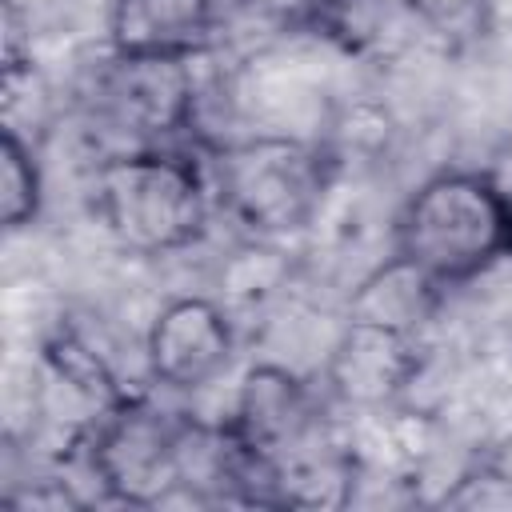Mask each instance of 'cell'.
<instances>
[{"mask_svg": "<svg viewBox=\"0 0 512 512\" xmlns=\"http://www.w3.org/2000/svg\"><path fill=\"white\" fill-rule=\"evenodd\" d=\"M508 196H512V192H508ZM508 260H512V240H508Z\"/></svg>", "mask_w": 512, "mask_h": 512, "instance_id": "obj_18", "label": "cell"}, {"mask_svg": "<svg viewBox=\"0 0 512 512\" xmlns=\"http://www.w3.org/2000/svg\"><path fill=\"white\" fill-rule=\"evenodd\" d=\"M32 68V24L16 0L0 4V76H20Z\"/></svg>", "mask_w": 512, "mask_h": 512, "instance_id": "obj_15", "label": "cell"}, {"mask_svg": "<svg viewBox=\"0 0 512 512\" xmlns=\"http://www.w3.org/2000/svg\"><path fill=\"white\" fill-rule=\"evenodd\" d=\"M92 112L108 128L148 148L196 128V68L192 56H132L112 52L92 80Z\"/></svg>", "mask_w": 512, "mask_h": 512, "instance_id": "obj_5", "label": "cell"}, {"mask_svg": "<svg viewBox=\"0 0 512 512\" xmlns=\"http://www.w3.org/2000/svg\"><path fill=\"white\" fill-rule=\"evenodd\" d=\"M96 212L116 244L140 256L180 252L204 236L208 184L184 152L148 144L112 152L96 168Z\"/></svg>", "mask_w": 512, "mask_h": 512, "instance_id": "obj_2", "label": "cell"}, {"mask_svg": "<svg viewBox=\"0 0 512 512\" xmlns=\"http://www.w3.org/2000/svg\"><path fill=\"white\" fill-rule=\"evenodd\" d=\"M316 400L300 376H292L280 364H256L248 368L228 428L264 460L280 464L304 448H312L316 436Z\"/></svg>", "mask_w": 512, "mask_h": 512, "instance_id": "obj_7", "label": "cell"}, {"mask_svg": "<svg viewBox=\"0 0 512 512\" xmlns=\"http://www.w3.org/2000/svg\"><path fill=\"white\" fill-rule=\"evenodd\" d=\"M444 284H436L424 268H416L412 260H404L400 252H392L384 264H376L348 296V320H364V324H380V328H396L416 336L440 308L444 300Z\"/></svg>", "mask_w": 512, "mask_h": 512, "instance_id": "obj_10", "label": "cell"}, {"mask_svg": "<svg viewBox=\"0 0 512 512\" xmlns=\"http://www.w3.org/2000/svg\"><path fill=\"white\" fill-rule=\"evenodd\" d=\"M44 364H48V372L60 384H68L76 396H84L96 408H112L124 396H132L124 388L112 356L104 352V344L92 340L76 320H60L48 332V340H44Z\"/></svg>", "mask_w": 512, "mask_h": 512, "instance_id": "obj_11", "label": "cell"}, {"mask_svg": "<svg viewBox=\"0 0 512 512\" xmlns=\"http://www.w3.org/2000/svg\"><path fill=\"white\" fill-rule=\"evenodd\" d=\"M416 368H420L416 336L364 320H344L328 352V388L344 404L380 408L412 384Z\"/></svg>", "mask_w": 512, "mask_h": 512, "instance_id": "obj_8", "label": "cell"}, {"mask_svg": "<svg viewBox=\"0 0 512 512\" xmlns=\"http://www.w3.org/2000/svg\"><path fill=\"white\" fill-rule=\"evenodd\" d=\"M4 504L8 508H20V512H28V508L56 512V508H80L84 500L72 492L68 480H24L20 488H8L4 492Z\"/></svg>", "mask_w": 512, "mask_h": 512, "instance_id": "obj_16", "label": "cell"}, {"mask_svg": "<svg viewBox=\"0 0 512 512\" xmlns=\"http://www.w3.org/2000/svg\"><path fill=\"white\" fill-rule=\"evenodd\" d=\"M488 464H492V468H496V472H500V476L512 484V432L496 440V448L488 452Z\"/></svg>", "mask_w": 512, "mask_h": 512, "instance_id": "obj_17", "label": "cell"}, {"mask_svg": "<svg viewBox=\"0 0 512 512\" xmlns=\"http://www.w3.org/2000/svg\"><path fill=\"white\" fill-rule=\"evenodd\" d=\"M80 448L112 504L152 508L180 492V416L160 412L140 392L100 408Z\"/></svg>", "mask_w": 512, "mask_h": 512, "instance_id": "obj_4", "label": "cell"}, {"mask_svg": "<svg viewBox=\"0 0 512 512\" xmlns=\"http://www.w3.org/2000/svg\"><path fill=\"white\" fill-rule=\"evenodd\" d=\"M236 352V328L224 304L208 296L168 300L144 336V360L152 380L176 392H196L212 384Z\"/></svg>", "mask_w": 512, "mask_h": 512, "instance_id": "obj_6", "label": "cell"}, {"mask_svg": "<svg viewBox=\"0 0 512 512\" xmlns=\"http://www.w3.org/2000/svg\"><path fill=\"white\" fill-rule=\"evenodd\" d=\"M428 32H436L448 44H468L484 36L492 0H400Z\"/></svg>", "mask_w": 512, "mask_h": 512, "instance_id": "obj_13", "label": "cell"}, {"mask_svg": "<svg viewBox=\"0 0 512 512\" xmlns=\"http://www.w3.org/2000/svg\"><path fill=\"white\" fill-rule=\"evenodd\" d=\"M108 44L132 56H204L208 0H112L108 4Z\"/></svg>", "mask_w": 512, "mask_h": 512, "instance_id": "obj_9", "label": "cell"}, {"mask_svg": "<svg viewBox=\"0 0 512 512\" xmlns=\"http://www.w3.org/2000/svg\"><path fill=\"white\" fill-rule=\"evenodd\" d=\"M216 196L252 236H292L312 224L332 184V156L300 136H244L212 148Z\"/></svg>", "mask_w": 512, "mask_h": 512, "instance_id": "obj_3", "label": "cell"}, {"mask_svg": "<svg viewBox=\"0 0 512 512\" xmlns=\"http://www.w3.org/2000/svg\"><path fill=\"white\" fill-rule=\"evenodd\" d=\"M444 508H464V512H484V508H512V484L484 460L480 468H468L444 496Z\"/></svg>", "mask_w": 512, "mask_h": 512, "instance_id": "obj_14", "label": "cell"}, {"mask_svg": "<svg viewBox=\"0 0 512 512\" xmlns=\"http://www.w3.org/2000/svg\"><path fill=\"white\" fill-rule=\"evenodd\" d=\"M512 240V196L488 172L444 168L428 176L396 220V252L436 284L456 288L500 260Z\"/></svg>", "mask_w": 512, "mask_h": 512, "instance_id": "obj_1", "label": "cell"}, {"mask_svg": "<svg viewBox=\"0 0 512 512\" xmlns=\"http://www.w3.org/2000/svg\"><path fill=\"white\" fill-rule=\"evenodd\" d=\"M44 204V176L36 148L16 132V124H4L0 132V220L8 232L28 228L40 216Z\"/></svg>", "mask_w": 512, "mask_h": 512, "instance_id": "obj_12", "label": "cell"}]
</instances>
